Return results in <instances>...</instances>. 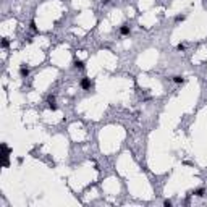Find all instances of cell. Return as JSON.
<instances>
[{"instance_id":"cell-3","label":"cell","mask_w":207,"mask_h":207,"mask_svg":"<svg viewBox=\"0 0 207 207\" xmlns=\"http://www.w3.org/2000/svg\"><path fill=\"white\" fill-rule=\"evenodd\" d=\"M73 66H75L76 70H84V66L86 65H84V62L83 60H78V58H76V60L73 62Z\"/></svg>"},{"instance_id":"cell-4","label":"cell","mask_w":207,"mask_h":207,"mask_svg":"<svg viewBox=\"0 0 207 207\" xmlns=\"http://www.w3.org/2000/svg\"><path fill=\"white\" fill-rule=\"evenodd\" d=\"M20 75H21V78H28V76H29V68L23 65L20 68Z\"/></svg>"},{"instance_id":"cell-1","label":"cell","mask_w":207,"mask_h":207,"mask_svg":"<svg viewBox=\"0 0 207 207\" xmlns=\"http://www.w3.org/2000/svg\"><path fill=\"white\" fill-rule=\"evenodd\" d=\"M79 87H81V89H84V91H89V89L92 87V81H91V78H87V76L81 78V81H79Z\"/></svg>"},{"instance_id":"cell-7","label":"cell","mask_w":207,"mask_h":207,"mask_svg":"<svg viewBox=\"0 0 207 207\" xmlns=\"http://www.w3.org/2000/svg\"><path fill=\"white\" fill-rule=\"evenodd\" d=\"M8 46H10V42H8V39H2V49H7Z\"/></svg>"},{"instance_id":"cell-8","label":"cell","mask_w":207,"mask_h":207,"mask_svg":"<svg viewBox=\"0 0 207 207\" xmlns=\"http://www.w3.org/2000/svg\"><path fill=\"white\" fill-rule=\"evenodd\" d=\"M185 49H186V46H185V44H181V42H180V44L177 46V50H180V52H183Z\"/></svg>"},{"instance_id":"cell-2","label":"cell","mask_w":207,"mask_h":207,"mask_svg":"<svg viewBox=\"0 0 207 207\" xmlns=\"http://www.w3.org/2000/svg\"><path fill=\"white\" fill-rule=\"evenodd\" d=\"M120 34L121 36H130V34H131V28H130L128 24H123L120 28Z\"/></svg>"},{"instance_id":"cell-9","label":"cell","mask_w":207,"mask_h":207,"mask_svg":"<svg viewBox=\"0 0 207 207\" xmlns=\"http://www.w3.org/2000/svg\"><path fill=\"white\" fill-rule=\"evenodd\" d=\"M29 28H31L32 31H37V26H36V21H34V20H32V21L29 23Z\"/></svg>"},{"instance_id":"cell-11","label":"cell","mask_w":207,"mask_h":207,"mask_svg":"<svg viewBox=\"0 0 207 207\" xmlns=\"http://www.w3.org/2000/svg\"><path fill=\"white\" fill-rule=\"evenodd\" d=\"M163 206L165 207H172V201H170V199H165V201H163Z\"/></svg>"},{"instance_id":"cell-5","label":"cell","mask_w":207,"mask_h":207,"mask_svg":"<svg viewBox=\"0 0 207 207\" xmlns=\"http://www.w3.org/2000/svg\"><path fill=\"white\" fill-rule=\"evenodd\" d=\"M204 194H206V189L204 188H197L196 191H194V196H197V197H204Z\"/></svg>"},{"instance_id":"cell-12","label":"cell","mask_w":207,"mask_h":207,"mask_svg":"<svg viewBox=\"0 0 207 207\" xmlns=\"http://www.w3.org/2000/svg\"><path fill=\"white\" fill-rule=\"evenodd\" d=\"M16 162H18V163H20V165H21V163L24 162V159H23V157H18V159H16Z\"/></svg>"},{"instance_id":"cell-6","label":"cell","mask_w":207,"mask_h":207,"mask_svg":"<svg viewBox=\"0 0 207 207\" xmlns=\"http://www.w3.org/2000/svg\"><path fill=\"white\" fill-rule=\"evenodd\" d=\"M173 83H177V84H183V83H185V78H183V76H180V75L173 76Z\"/></svg>"},{"instance_id":"cell-10","label":"cell","mask_w":207,"mask_h":207,"mask_svg":"<svg viewBox=\"0 0 207 207\" xmlns=\"http://www.w3.org/2000/svg\"><path fill=\"white\" fill-rule=\"evenodd\" d=\"M185 18H186L185 15H178L177 18H175V21H177V23H180V21H185Z\"/></svg>"},{"instance_id":"cell-13","label":"cell","mask_w":207,"mask_h":207,"mask_svg":"<svg viewBox=\"0 0 207 207\" xmlns=\"http://www.w3.org/2000/svg\"><path fill=\"white\" fill-rule=\"evenodd\" d=\"M102 3H104V5H108V3H110V0H102Z\"/></svg>"}]
</instances>
